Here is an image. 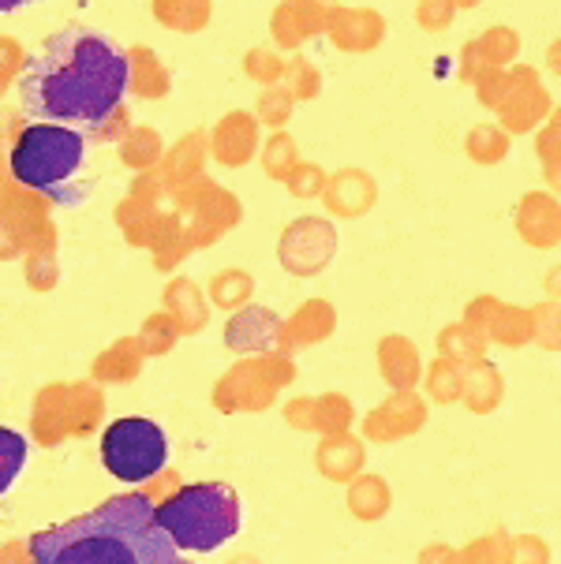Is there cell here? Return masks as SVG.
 Segmentation results:
<instances>
[{
	"label": "cell",
	"instance_id": "5b68a950",
	"mask_svg": "<svg viewBox=\"0 0 561 564\" xmlns=\"http://www.w3.org/2000/svg\"><path fill=\"white\" fill-rule=\"evenodd\" d=\"M101 460L120 482H147L169 464V437L150 419H117L101 437Z\"/></svg>",
	"mask_w": 561,
	"mask_h": 564
},
{
	"label": "cell",
	"instance_id": "ba28073f",
	"mask_svg": "<svg viewBox=\"0 0 561 564\" xmlns=\"http://www.w3.org/2000/svg\"><path fill=\"white\" fill-rule=\"evenodd\" d=\"M487 45H490V56H494V61H501V56H509L513 50H517V37H513V34H490L487 37Z\"/></svg>",
	"mask_w": 561,
	"mask_h": 564
},
{
	"label": "cell",
	"instance_id": "7a4b0ae2",
	"mask_svg": "<svg viewBox=\"0 0 561 564\" xmlns=\"http://www.w3.org/2000/svg\"><path fill=\"white\" fill-rule=\"evenodd\" d=\"M34 564H195L180 557L176 542L161 531L158 505L147 494H120L87 516L37 531Z\"/></svg>",
	"mask_w": 561,
	"mask_h": 564
},
{
	"label": "cell",
	"instance_id": "8992f818",
	"mask_svg": "<svg viewBox=\"0 0 561 564\" xmlns=\"http://www.w3.org/2000/svg\"><path fill=\"white\" fill-rule=\"evenodd\" d=\"M23 464H26V437L8 426H0V497L12 490V482L19 479Z\"/></svg>",
	"mask_w": 561,
	"mask_h": 564
},
{
	"label": "cell",
	"instance_id": "30bf717a",
	"mask_svg": "<svg viewBox=\"0 0 561 564\" xmlns=\"http://www.w3.org/2000/svg\"><path fill=\"white\" fill-rule=\"evenodd\" d=\"M550 61H554V68L561 72V42H558V50H554V56H550Z\"/></svg>",
	"mask_w": 561,
	"mask_h": 564
},
{
	"label": "cell",
	"instance_id": "3957f363",
	"mask_svg": "<svg viewBox=\"0 0 561 564\" xmlns=\"http://www.w3.org/2000/svg\"><path fill=\"white\" fill-rule=\"evenodd\" d=\"M158 523L176 542V550L214 553L244 531V505L233 486L198 482L158 505Z\"/></svg>",
	"mask_w": 561,
	"mask_h": 564
},
{
	"label": "cell",
	"instance_id": "52a82bcc",
	"mask_svg": "<svg viewBox=\"0 0 561 564\" xmlns=\"http://www.w3.org/2000/svg\"><path fill=\"white\" fill-rule=\"evenodd\" d=\"M472 154L479 161H498L501 154H506V139H501L494 128H479L472 139Z\"/></svg>",
	"mask_w": 561,
	"mask_h": 564
},
{
	"label": "cell",
	"instance_id": "6da1fadb",
	"mask_svg": "<svg viewBox=\"0 0 561 564\" xmlns=\"http://www.w3.org/2000/svg\"><path fill=\"white\" fill-rule=\"evenodd\" d=\"M131 90V61L109 34L68 26L53 34L23 68L19 101L42 123L106 131Z\"/></svg>",
	"mask_w": 561,
	"mask_h": 564
},
{
	"label": "cell",
	"instance_id": "277c9868",
	"mask_svg": "<svg viewBox=\"0 0 561 564\" xmlns=\"http://www.w3.org/2000/svg\"><path fill=\"white\" fill-rule=\"evenodd\" d=\"M87 161V135L61 123H31L12 150V172L23 187L61 198Z\"/></svg>",
	"mask_w": 561,
	"mask_h": 564
},
{
	"label": "cell",
	"instance_id": "9c48e42d",
	"mask_svg": "<svg viewBox=\"0 0 561 564\" xmlns=\"http://www.w3.org/2000/svg\"><path fill=\"white\" fill-rule=\"evenodd\" d=\"M31 4H37V0H0V15L19 12V8H31Z\"/></svg>",
	"mask_w": 561,
	"mask_h": 564
}]
</instances>
